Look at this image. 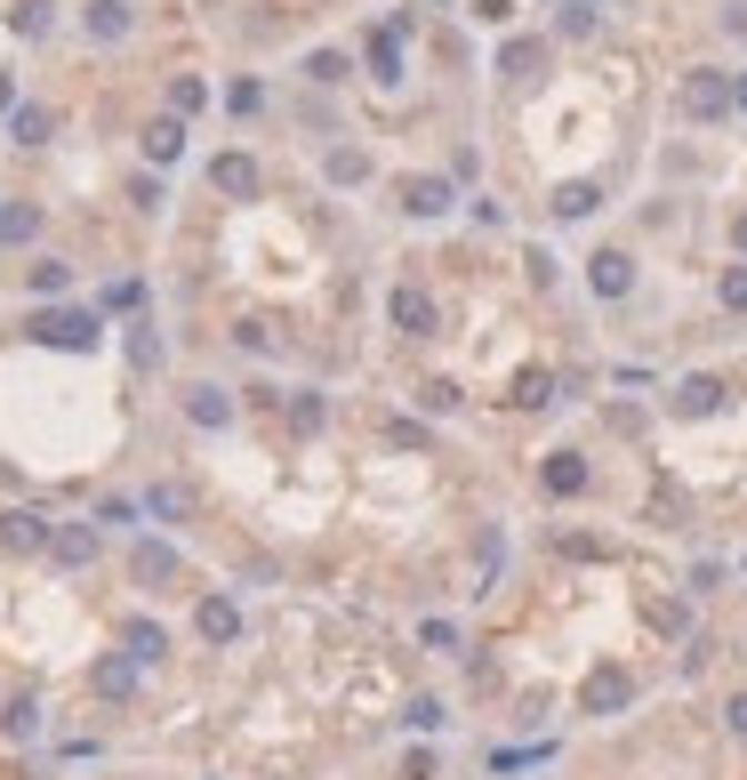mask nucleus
<instances>
[{"label":"nucleus","mask_w":747,"mask_h":780,"mask_svg":"<svg viewBox=\"0 0 747 780\" xmlns=\"http://www.w3.org/2000/svg\"><path fill=\"white\" fill-rule=\"evenodd\" d=\"M210 186L233 193V201H250V193H258V161H250V153H218V161H210Z\"/></svg>","instance_id":"6e6552de"},{"label":"nucleus","mask_w":747,"mask_h":780,"mask_svg":"<svg viewBox=\"0 0 747 780\" xmlns=\"http://www.w3.org/2000/svg\"><path fill=\"white\" fill-rule=\"evenodd\" d=\"M97 692H105V700H129V692H138V660H129V652H105V660H97Z\"/></svg>","instance_id":"f8f14e48"},{"label":"nucleus","mask_w":747,"mask_h":780,"mask_svg":"<svg viewBox=\"0 0 747 780\" xmlns=\"http://www.w3.org/2000/svg\"><path fill=\"white\" fill-rule=\"evenodd\" d=\"M418 643L426 652H458V628L451 620H418Z\"/></svg>","instance_id":"cd10ccee"},{"label":"nucleus","mask_w":747,"mask_h":780,"mask_svg":"<svg viewBox=\"0 0 747 780\" xmlns=\"http://www.w3.org/2000/svg\"><path fill=\"white\" fill-rule=\"evenodd\" d=\"M305 81H346V57H337V49H314V57H305Z\"/></svg>","instance_id":"a878e982"},{"label":"nucleus","mask_w":747,"mask_h":780,"mask_svg":"<svg viewBox=\"0 0 747 780\" xmlns=\"http://www.w3.org/2000/svg\"><path fill=\"white\" fill-rule=\"evenodd\" d=\"M89 32H97V41H121V32H129V9H121V0H97V9H89Z\"/></svg>","instance_id":"dca6fc26"},{"label":"nucleus","mask_w":747,"mask_h":780,"mask_svg":"<svg viewBox=\"0 0 747 780\" xmlns=\"http://www.w3.org/2000/svg\"><path fill=\"white\" fill-rule=\"evenodd\" d=\"M49 548H57V563H89V556H97V531H81V523H73V531H57Z\"/></svg>","instance_id":"a211bd4d"},{"label":"nucleus","mask_w":747,"mask_h":780,"mask_svg":"<svg viewBox=\"0 0 747 780\" xmlns=\"http://www.w3.org/2000/svg\"><path fill=\"white\" fill-rule=\"evenodd\" d=\"M555 218L571 226V218H595V186H563L555 193Z\"/></svg>","instance_id":"b1692460"},{"label":"nucleus","mask_w":747,"mask_h":780,"mask_svg":"<svg viewBox=\"0 0 747 780\" xmlns=\"http://www.w3.org/2000/svg\"><path fill=\"white\" fill-rule=\"evenodd\" d=\"M627 700H635V676L627 668H595L587 676V717H619Z\"/></svg>","instance_id":"39448f33"},{"label":"nucleus","mask_w":747,"mask_h":780,"mask_svg":"<svg viewBox=\"0 0 747 780\" xmlns=\"http://www.w3.org/2000/svg\"><path fill=\"white\" fill-rule=\"evenodd\" d=\"M185 419L193 427H233V394L225 387H185Z\"/></svg>","instance_id":"9d476101"},{"label":"nucleus","mask_w":747,"mask_h":780,"mask_svg":"<svg viewBox=\"0 0 747 780\" xmlns=\"http://www.w3.org/2000/svg\"><path fill=\"white\" fill-rule=\"evenodd\" d=\"M0 724H9V732H32V724H41V708H32V700H9V717H0Z\"/></svg>","instance_id":"72a5a7b5"},{"label":"nucleus","mask_w":747,"mask_h":780,"mask_svg":"<svg viewBox=\"0 0 747 780\" xmlns=\"http://www.w3.org/2000/svg\"><path fill=\"white\" fill-rule=\"evenodd\" d=\"M32 226H41V210H0V242H32Z\"/></svg>","instance_id":"bb28decb"},{"label":"nucleus","mask_w":747,"mask_h":780,"mask_svg":"<svg viewBox=\"0 0 747 780\" xmlns=\"http://www.w3.org/2000/svg\"><path fill=\"white\" fill-rule=\"evenodd\" d=\"M731 242H739V258H747V210H739V218H731Z\"/></svg>","instance_id":"e433bc0d"},{"label":"nucleus","mask_w":747,"mask_h":780,"mask_svg":"<svg viewBox=\"0 0 747 780\" xmlns=\"http://www.w3.org/2000/svg\"><path fill=\"white\" fill-rule=\"evenodd\" d=\"M587 282H595V298H627L635 290V258L627 250H595V274Z\"/></svg>","instance_id":"1a4fd4ad"},{"label":"nucleus","mask_w":747,"mask_h":780,"mask_svg":"<svg viewBox=\"0 0 747 780\" xmlns=\"http://www.w3.org/2000/svg\"><path fill=\"white\" fill-rule=\"evenodd\" d=\"M667 411H675V419H716V411H724V379H707V370L675 379V387H667Z\"/></svg>","instance_id":"7ed1b4c3"},{"label":"nucleus","mask_w":747,"mask_h":780,"mask_svg":"<svg viewBox=\"0 0 747 780\" xmlns=\"http://www.w3.org/2000/svg\"><path fill=\"white\" fill-rule=\"evenodd\" d=\"M418 411L451 419V411H458V387H451V379H426V387H418Z\"/></svg>","instance_id":"4be33fe9"},{"label":"nucleus","mask_w":747,"mask_h":780,"mask_svg":"<svg viewBox=\"0 0 747 780\" xmlns=\"http://www.w3.org/2000/svg\"><path fill=\"white\" fill-rule=\"evenodd\" d=\"M145 516H161V523H178V516H185V491H169V483H153V491H145Z\"/></svg>","instance_id":"393cba45"},{"label":"nucleus","mask_w":747,"mask_h":780,"mask_svg":"<svg viewBox=\"0 0 747 780\" xmlns=\"http://www.w3.org/2000/svg\"><path fill=\"white\" fill-rule=\"evenodd\" d=\"M724 588V563H692V596H716Z\"/></svg>","instance_id":"473e14b6"},{"label":"nucleus","mask_w":747,"mask_h":780,"mask_svg":"<svg viewBox=\"0 0 747 780\" xmlns=\"http://www.w3.org/2000/svg\"><path fill=\"white\" fill-rule=\"evenodd\" d=\"M121 652L138 660V668H153V660H169V636H161L153 620H129V628H121Z\"/></svg>","instance_id":"9b49d317"},{"label":"nucleus","mask_w":747,"mask_h":780,"mask_svg":"<svg viewBox=\"0 0 747 780\" xmlns=\"http://www.w3.org/2000/svg\"><path fill=\"white\" fill-rule=\"evenodd\" d=\"M64 282H73V274H64V258H41V266H32V290H49V298H57Z\"/></svg>","instance_id":"c756f323"},{"label":"nucleus","mask_w":747,"mask_h":780,"mask_svg":"<svg viewBox=\"0 0 747 780\" xmlns=\"http://www.w3.org/2000/svg\"><path fill=\"white\" fill-rule=\"evenodd\" d=\"M402 724H411V732H443V724H451V708L434 700V692H418L411 708H402Z\"/></svg>","instance_id":"2eb2a0df"},{"label":"nucleus","mask_w":747,"mask_h":780,"mask_svg":"<svg viewBox=\"0 0 747 780\" xmlns=\"http://www.w3.org/2000/svg\"><path fill=\"white\" fill-rule=\"evenodd\" d=\"M538 757H555V749H498L491 772H523V764H538Z\"/></svg>","instance_id":"7c9ffc66"},{"label":"nucleus","mask_w":747,"mask_h":780,"mask_svg":"<svg viewBox=\"0 0 747 780\" xmlns=\"http://www.w3.org/2000/svg\"><path fill=\"white\" fill-rule=\"evenodd\" d=\"M330 178H337V186H362V178H370V153L337 146V153H330Z\"/></svg>","instance_id":"412c9836"},{"label":"nucleus","mask_w":747,"mask_h":780,"mask_svg":"<svg viewBox=\"0 0 747 780\" xmlns=\"http://www.w3.org/2000/svg\"><path fill=\"white\" fill-rule=\"evenodd\" d=\"M386 314H394V330H402V338H434V330H443V307H434V298H426L418 282H402V290L386 298Z\"/></svg>","instance_id":"f03ea898"},{"label":"nucleus","mask_w":747,"mask_h":780,"mask_svg":"<svg viewBox=\"0 0 747 780\" xmlns=\"http://www.w3.org/2000/svg\"><path fill=\"white\" fill-rule=\"evenodd\" d=\"M684 113L692 121H724L731 113V81L716 73V64H692V73H684Z\"/></svg>","instance_id":"f257e3e1"},{"label":"nucleus","mask_w":747,"mask_h":780,"mask_svg":"<svg viewBox=\"0 0 747 780\" xmlns=\"http://www.w3.org/2000/svg\"><path fill=\"white\" fill-rule=\"evenodd\" d=\"M49 516H9V548H49Z\"/></svg>","instance_id":"6ab92c4d"},{"label":"nucleus","mask_w":747,"mask_h":780,"mask_svg":"<svg viewBox=\"0 0 747 780\" xmlns=\"http://www.w3.org/2000/svg\"><path fill=\"white\" fill-rule=\"evenodd\" d=\"M32 338H49V347H97V314H32Z\"/></svg>","instance_id":"0eeeda50"},{"label":"nucleus","mask_w":747,"mask_h":780,"mask_svg":"<svg viewBox=\"0 0 747 780\" xmlns=\"http://www.w3.org/2000/svg\"><path fill=\"white\" fill-rule=\"evenodd\" d=\"M290 427L314 434V427H322V394H290Z\"/></svg>","instance_id":"c85d7f7f"},{"label":"nucleus","mask_w":747,"mask_h":780,"mask_svg":"<svg viewBox=\"0 0 747 780\" xmlns=\"http://www.w3.org/2000/svg\"><path fill=\"white\" fill-rule=\"evenodd\" d=\"M731 106H739V113H747V73H739V81H731Z\"/></svg>","instance_id":"4c0bfd02"},{"label":"nucleus","mask_w":747,"mask_h":780,"mask_svg":"<svg viewBox=\"0 0 747 780\" xmlns=\"http://www.w3.org/2000/svg\"><path fill=\"white\" fill-rule=\"evenodd\" d=\"M201 636H210V643H233V636H242V612H233V596H201Z\"/></svg>","instance_id":"4468645a"},{"label":"nucleus","mask_w":747,"mask_h":780,"mask_svg":"<svg viewBox=\"0 0 747 780\" xmlns=\"http://www.w3.org/2000/svg\"><path fill=\"white\" fill-rule=\"evenodd\" d=\"M129 571H138L145 588H161V580H178V548H161V539H145V548L129 556Z\"/></svg>","instance_id":"ddd939ff"},{"label":"nucleus","mask_w":747,"mask_h":780,"mask_svg":"<svg viewBox=\"0 0 747 780\" xmlns=\"http://www.w3.org/2000/svg\"><path fill=\"white\" fill-rule=\"evenodd\" d=\"M724 24H731V32H747V0H731V9H724Z\"/></svg>","instance_id":"c9c22d12"},{"label":"nucleus","mask_w":747,"mask_h":780,"mask_svg":"<svg viewBox=\"0 0 747 780\" xmlns=\"http://www.w3.org/2000/svg\"><path fill=\"white\" fill-rule=\"evenodd\" d=\"M724 724H731V732L747 740V692H731V708H724Z\"/></svg>","instance_id":"f704fd0d"},{"label":"nucleus","mask_w":747,"mask_h":780,"mask_svg":"<svg viewBox=\"0 0 747 780\" xmlns=\"http://www.w3.org/2000/svg\"><path fill=\"white\" fill-rule=\"evenodd\" d=\"M9 138H17V146H41V138H49V106H24V113L9 121Z\"/></svg>","instance_id":"aec40b11"},{"label":"nucleus","mask_w":747,"mask_h":780,"mask_svg":"<svg viewBox=\"0 0 747 780\" xmlns=\"http://www.w3.org/2000/svg\"><path fill=\"white\" fill-rule=\"evenodd\" d=\"M538 57H547V49H538V41H515V49L498 57V73H506V81H531V64H538Z\"/></svg>","instance_id":"5701e85b"},{"label":"nucleus","mask_w":747,"mask_h":780,"mask_svg":"<svg viewBox=\"0 0 747 780\" xmlns=\"http://www.w3.org/2000/svg\"><path fill=\"white\" fill-rule=\"evenodd\" d=\"M451 178H434V169H426V178H411V186H402V210H411V218H451Z\"/></svg>","instance_id":"423d86ee"},{"label":"nucleus","mask_w":747,"mask_h":780,"mask_svg":"<svg viewBox=\"0 0 747 780\" xmlns=\"http://www.w3.org/2000/svg\"><path fill=\"white\" fill-rule=\"evenodd\" d=\"M587 483H595V474H587L579 451H547V467H538V491H547V499H579Z\"/></svg>","instance_id":"20e7f679"},{"label":"nucleus","mask_w":747,"mask_h":780,"mask_svg":"<svg viewBox=\"0 0 747 780\" xmlns=\"http://www.w3.org/2000/svg\"><path fill=\"white\" fill-rule=\"evenodd\" d=\"M724 307L747 314V266H731V274H724Z\"/></svg>","instance_id":"2f4dec72"},{"label":"nucleus","mask_w":747,"mask_h":780,"mask_svg":"<svg viewBox=\"0 0 747 780\" xmlns=\"http://www.w3.org/2000/svg\"><path fill=\"white\" fill-rule=\"evenodd\" d=\"M145 153H153V161H178V153H185V129H178V121H153V129H145Z\"/></svg>","instance_id":"f3484780"}]
</instances>
